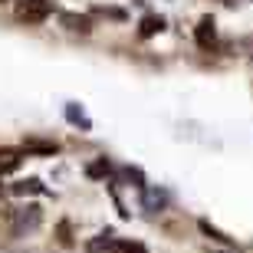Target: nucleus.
Returning <instances> with one entry per match:
<instances>
[{
  "label": "nucleus",
  "instance_id": "obj_13",
  "mask_svg": "<svg viewBox=\"0 0 253 253\" xmlns=\"http://www.w3.org/2000/svg\"><path fill=\"white\" fill-rule=\"evenodd\" d=\"M119 253H148V250L141 244H135V240H122V244H119Z\"/></svg>",
  "mask_w": 253,
  "mask_h": 253
},
{
  "label": "nucleus",
  "instance_id": "obj_3",
  "mask_svg": "<svg viewBox=\"0 0 253 253\" xmlns=\"http://www.w3.org/2000/svg\"><path fill=\"white\" fill-rule=\"evenodd\" d=\"M194 40L201 43V46H214V40H217V30H214V17H201V23H197L194 30Z\"/></svg>",
  "mask_w": 253,
  "mask_h": 253
},
{
  "label": "nucleus",
  "instance_id": "obj_14",
  "mask_svg": "<svg viewBox=\"0 0 253 253\" xmlns=\"http://www.w3.org/2000/svg\"><path fill=\"white\" fill-rule=\"evenodd\" d=\"M207 253H240V250H211V247H207Z\"/></svg>",
  "mask_w": 253,
  "mask_h": 253
},
{
  "label": "nucleus",
  "instance_id": "obj_4",
  "mask_svg": "<svg viewBox=\"0 0 253 253\" xmlns=\"http://www.w3.org/2000/svg\"><path fill=\"white\" fill-rule=\"evenodd\" d=\"M59 145L56 141H43V138H27L23 141V155H56Z\"/></svg>",
  "mask_w": 253,
  "mask_h": 253
},
{
  "label": "nucleus",
  "instance_id": "obj_6",
  "mask_svg": "<svg viewBox=\"0 0 253 253\" xmlns=\"http://www.w3.org/2000/svg\"><path fill=\"white\" fill-rule=\"evenodd\" d=\"M197 227H201V234H204V237L217 240V244H220V247H227V250H234V240H230V237H227L224 230H217V227L211 224V220H197Z\"/></svg>",
  "mask_w": 253,
  "mask_h": 253
},
{
  "label": "nucleus",
  "instance_id": "obj_10",
  "mask_svg": "<svg viewBox=\"0 0 253 253\" xmlns=\"http://www.w3.org/2000/svg\"><path fill=\"white\" fill-rule=\"evenodd\" d=\"M13 194H40V191H43V184H40L37 178H30V181H20V184H13Z\"/></svg>",
  "mask_w": 253,
  "mask_h": 253
},
{
  "label": "nucleus",
  "instance_id": "obj_11",
  "mask_svg": "<svg viewBox=\"0 0 253 253\" xmlns=\"http://www.w3.org/2000/svg\"><path fill=\"white\" fill-rule=\"evenodd\" d=\"M56 240L63 247H73V227H69V220H63V224L56 227Z\"/></svg>",
  "mask_w": 253,
  "mask_h": 253
},
{
  "label": "nucleus",
  "instance_id": "obj_2",
  "mask_svg": "<svg viewBox=\"0 0 253 253\" xmlns=\"http://www.w3.org/2000/svg\"><path fill=\"white\" fill-rule=\"evenodd\" d=\"M49 13H53V3H49V0H20L17 3V20L20 23H43Z\"/></svg>",
  "mask_w": 253,
  "mask_h": 253
},
{
  "label": "nucleus",
  "instance_id": "obj_8",
  "mask_svg": "<svg viewBox=\"0 0 253 253\" xmlns=\"http://www.w3.org/2000/svg\"><path fill=\"white\" fill-rule=\"evenodd\" d=\"M63 23L69 30H76V33H89L92 30V20L83 17V13H63Z\"/></svg>",
  "mask_w": 253,
  "mask_h": 253
},
{
  "label": "nucleus",
  "instance_id": "obj_9",
  "mask_svg": "<svg viewBox=\"0 0 253 253\" xmlns=\"http://www.w3.org/2000/svg\"><path fill=\"white\" fill-rule=\"evenodd\" d=\"M161 27H165V20H161V17H145V20H141L138 37H151V33H158Z\"/></svg>",
  "mask_w": 253,
  "mask_h": 253
},
{
  "label": "nucleus",
  "instance_id": "obj_5",
  "mask_svg": "<svg viewBox=\"0 0 253 253\" xmlns=\"http://www.w3.org/2000/svg\"><path fill=\"white\" fill-rule=\"evenodd\" d=\"M20 161H23V151H20V148H0V174L17 171Z\"/></svg>",
  "mask_w": 253,
  "mask_h": 253
},
{
  "label": "nucleus",
  "instance_id": "obj_12",
  "mask_svg": "<svg viewBox=\"0 0 253 253\" xmlns=\"http://www.w3.org/2000/svg\"><path fill=\"white\" fill-rule=\"evenodd\" d=\"M85 174H89V178H105V174H109V161H95V165H89V168H85Z\"/></svg>",
  "mask_w": 253,
  "mask_h": 253
},
{
  "label": "nucleus",
  "instance_id": "obj_7",
  "mask_svg": "<svg viewBox=\"0 0 253 253\" xmlns=\"http://www.w3.org/2000/svg\"><path fill=\"white\" fill-rule=\"evenodd\" d=\"M119 244H122V240H115L112 234H99V240H92V244H89V253H119Z\"/></svg>",
  "mask_w": 253,
  "mask_h": 253
},
{
  "label": "nucleus",
  "instance_id": "obj_1",
  "mask_svg": "<svg viewBox=\"0 0 253 253\" xmlns=\"http://www.w3.org/2000/svg\"><path fill=\"white\" fill-rule=\"evenodd\" d=\"M40 220H43V211L37 204H27V207H17L10 214V234L13 237H23L27 230H37Z\"/></svg>",
  "mask_w": 253,
  "mask_h": 253
}]
</instances>
